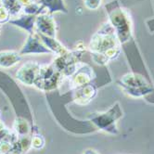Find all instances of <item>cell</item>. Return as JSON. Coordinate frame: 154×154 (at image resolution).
<instances>
[{
	"mask_svg": "<svg viewBox=\"0 0 154 154\" xmlns=\"http://www.w3.org/2000/svg\"><path fill=\"white\" fill-rule=\"evenodd\" d=\"M40 66L36 61H27L16 72L17 80L26 85H34L39 75Z\"/></svg>",
	"mask_w": 154,
	"mask_h": 154,
	"instance_id": "obj_1",
	"label": "cell"
},
{
	"mask_svg": "<svg viewBox=\"0 0 154 154\" xmlns=\"http://www.w3.org/2000/svg\"><path fill=\"white\" fill-rule=\"evenodd\" d=\"M32 145L36 149H40L44 145V141L41 137H34V139L32 140Z\"/></svg>",
	"mask_w": 154,
	"mask_h": 154,
	"instance_id": "obj_11",
	"label": "cell"
},
{
	"mask_svg": "<svg viewBox=\"0 0 154 154\" xmlns=\"http://www.w3.org/2000/svg\"><path fill=\"white\" fill-rule=\"evenodd\" d=\"M10 20V13L6 7L0 5V24L5 23Z\"/></svg>",
	"mask_w": 154,
	"mask_h": 154,
	"instance_id": "obj_10",
	"label": "cell"
},
{
	"mask_svg": "<svg viewBox=\"0 0 154 154\" xmlns=\"http://www.w3.org/2000/svg\"><path fill=\"white\" fill-rule=\"evenodd\" d=\"M37 35L39 38L41 39V41L44 43V45H45L52 53L57 54L58 56H61V55H64L68 52V50L54 37H49L47 35H44L42 34H38V32H37Z\"/></svg>",
	"mask_w": 154,
	"mask_h": 154,
	"instance_id": "obj_7",
	"label": "cell"
},
{
	"mask_svg": "<svg viewBox=\"0 0 154 154\" xmlns=\"http://www.w3.org/2000/svg\"><path fill=\"white\" fill-rule=\"evenodd\" d=\"M2 5L7 8V9L9 11L10 16L17 15L23 8L20 5L18 0H1Z\"/></svg>",
	"mask_w": 154,
	"mask_h": 154,
	"instance_id": "obj_9",
	"label": "cell"
},
{
	"mask_svg": "<svg viewBox=\"0 0 154 154\" xmlns=\"http://www.w3.org/2000/svg\"><path fill=\"white\" fill-rule=\"evenodd\" d=\"M94 72L87 64H81V68L78 67L75 73L72 76L71 83L75 88H78L87 84H90L93 79Z\"/></svg>",
	"mask_w": 154,
	"mask_h": 154,
	"instance_id": "obj_4",
	"label": "cell"
},
{
	"mask_svg": "<svg viewBox=\"0 0 154 154\" xmlns=\"http://www.w3.org/2000/svg\"><path fill=\"white\" fill-rule=\"evenodd\" d=\"M20 54L29 55V54H53L41 41L37 34L29 35L26 43L20 51Z\"/></svg>",
	"mask_w": 154,
	"mask_h": 154,
	"instance_id": "obj_2",
	"label": "cell"
},
{
	"mask_svg": "<svg viewBox=\"0 0 154 154\" xmlns=\"http://www.w3.org/2000/svg\"><path fill=\"white\" fill-rule=\"evenodd\" d=\"M21 60V55L14 50H4L0 52V67L8 69L13 67Z\"/></svg>",
	"mask_w": 154,
	"mask_h": 154,
	"instance_id": "obj_6",
	"label": "cell"
},
{
	"mask_svg": "<svg viewBox=\"0 0 154 154\" xmlns=\"http://www.w3.org/2000/svg\"><path fill=\"white\" fill-rule=\"evenodd\" d=\"M38 3L43 6L44 8H47L49 14L55 12L67 13V8H65L62 0H39Z\"/></svg>",
	"mask_w": 154,
	"mask_h": 154,
	"instance_id": "obj_8",
	"label": "cell"
},
{
	"mask_svg": "<svg viewBox=\"0 0 154 154\" xmlns=\"http://www.w3.org/2000/svg\"><path fill=\"white\" fill-rule=\"evenodd\" d=\"M0 29H1V27H0Z\"/></svg>",
	"mask_w": 154,
	"mask_h": 154,
	"instance_id": "obj_13",
	"label": "cell"
},
{
	"mask_svg": "<svg viewBox=\"0 0 154 154\" xmlns=\"http://www.w3.org/2000/svg\"><path fill=\"white\" fill-rule=\"evenodd\" d=\"M20 5L21 6V8H24L32 3H34V0H18Z\"/></svg>",
	"mask_w": 154,
	"mask_h": 154,
	"instance_id": "obj_12",
	"label": "cell"
},
{
	"mask_svg": "<svg viewBox=\"0 0 154 154\" xmlns=\"http://www.w3.org/2000/svg\"><path fill=\"white\" fill-rule=\"evenodd\" d=\"M35 15H23L19 18L9 20L8 23L17 27H20L29 32V35L34 34V27L35 26Z\"/></svg>",
	"mask_w": 154,
	"mask_h": 154,
	"instance_id": "obj_5",
	"label": "cell"
},
{
	"mask_svg": "<svg viewBox=\"0 0 154 154\" xmlns=\"http://www.w3.org/2000/svg\"><path fill=\"white\" fill-rule=\"evenodd\" d=\"M35 26L38 34L49 37L56 35V23L50 14H39L36 16Z\"/></svg>",
	"mask_w": 154,
	"mask_h": 154,
	"instance_id": "obj_3",
	"label": "cell"
}]
</instances>
